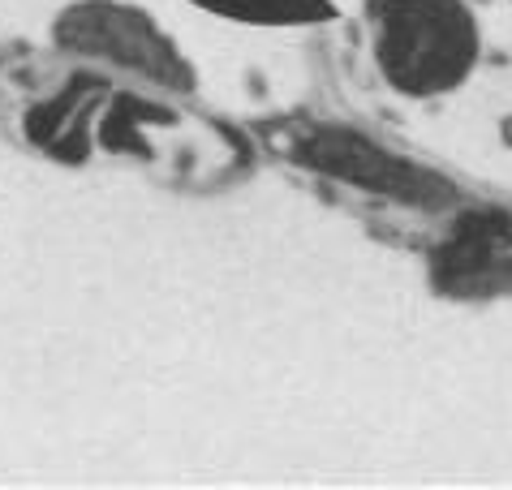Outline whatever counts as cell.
I'll use <instances>...</instances> for the list:
<instances>
[{
  "label": "cell",
  "instance_id": "cell-1",
  "mask_svg": "<svg viewBox=\"0 0 512 490\" xmlns=\"http://www.w3.org/2000/svg\"><path fill=\"white\" fill-rule=\"evenodd\" d=\"M375 61L401 95H444L478 61V26L461 0H371Z\"/></svg>",
  "mask_w": 512,
  "mask_h": 490
},
{
  "label": "cell",
  "instance_id": "cell-2",
  "mask_svg": "<svg viewBox=\"0 0 512 490\" xmlns=\"http://www.w3.org/2000/svg\"><path fill=\"white\" fill-rule=\"evenodd\" d=\"M293 155L306 168L323 172V177L349 181V185H358V190L396 198V203L444 207L452 198V181H444L439 172L422 168L414 160H401L396 151L353 134V129H310L293 147Z\"/></svg>",
  "mask_w": 512,
  "mask_h": 490
},
{
  "label": "cell",
  "instance_id": "cell-3",
  "mask_svg": "<svg viewBox=\"0 0 512 490\" xmlns=\"http://www.w3.org/2000/svg\"><path fill=\"white\" fill-rule=\"evenodd\" d=\"M431 280L448 297L512 293V215L495 207L465 211L435 245Z\"/></svg>",
  "mask_w": 512,
  "mask_h": 490
}]
</instances>
